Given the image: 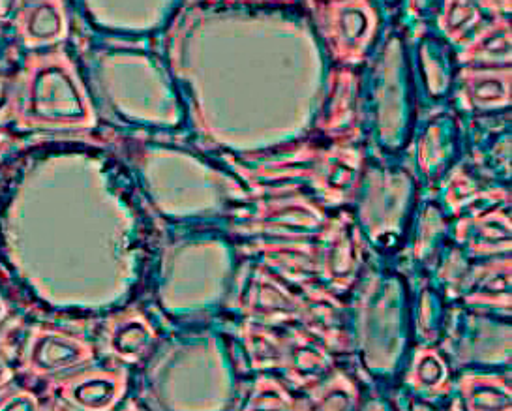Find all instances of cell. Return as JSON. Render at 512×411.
Segmentation results:
<instances>
[{
	"instance_id": "6da1fadb",
	"label": "cell",
	"mask_w": 512,
	"mask_h": 411,
	"mask_svg": "<svg viewBox=\"0 0 512 411\" xmlns=\"http://www.w3.org/2000/svg\"><path fill=\"white\" fill-rule=\"evenodd\" d=\"M91 346L74 335L51 327H34L21 350L19 368L32 378L57 376L89 363Z\"/></svg>"
},
{
	"instance_id": "7a4b0ae2",
	"label": "cell",
	"mask_w": 512,
	"mask_h": 411,
	"mask_svg": "<svg viewBox=\"0 0 512 411\" xmlns=\"http://www.w3.org/2000/svg\"><path fill=\"white\" fill-rule=\"evenodd\" d=\"M53 387L64 404L77 411H109L124 391L121 376L104 370L81 372L55 381Z\"/></svg>"
},
{
	"instance_id": "3957f363",
	"label": "cell",
	"mask_w": 512,
	"mask_h": 411,
	"mask_svg": "<svg viewBox=\"0 0 512 411\" xmlns=\"http://www.w3.org/2000/svg\"><path fill=\"white\" fill-rule=\"evenodd\" d=\"M19 32L29 44L53 42L62 34L61 2L59 0H25L19 17Z\"/></svg>"
},
{
	"instance_id": "277c9868",
	"label": "cell",
	"mask_w": 512,
	"mask_h": 411,
	"mask_svg": "<svg viewBox=\"0 0 512 411\" xmlns=\"http://www.w3.org/2000/svg\"><path fill=\"white\" fill-rule=\"evenodd\" d=\"M0 411H42L38 396L29 389H6L0 395Z\"/></svg>"
},
{
	"instance_id": "5b68a950",
	"label": "cell",
	"mask_w": 512,
	"mask_h": 411,
	"mask_svg": "<svg viewBox=\"0 0 512 411\" xmlns=\"http://www.w3.org/2000/svg\"><path fill=\"white\" fill-rule=\"evenodd\" d=\"M12 380H14V370L0 357V395L8 389Z\"/></svg>"
},
{
	"instance_id": "8992f818",
	"label": "cell",
	"mask_w": 512,
	"mask_h": 411,
	"mask_svg": "<svg viewBox=\"0 0 512 411\" xmlns=\"http://www.w3.org/2000/svg\"><path fill=\"white\" fill-rule=\"evenodd\" d=\"M6 316V306H4V303H2V299H0V321H2V318Z\"/></svg>"
}]
</instances>
